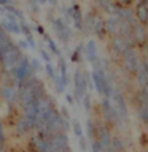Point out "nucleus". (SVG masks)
Instances as JSON below:
<instances>
[{
	"mask_svg": "<svg viewBox=\"0 0 148 152\" xmlns=\"http://www.w3.org/2000/svg\"><path fill=\"white\" fill-rule=\"evenodd\" d=\"M35 2H37L38 5H45V3L48 2V0H35Z\"/></svg>",
	"mask_w": 148,
	"mask_h": 152,
	"instance_id": "obj_40",
	"label": "nucleus"
},
{
	"mask_svg": "<svg viewBox=\"0 0 148 152\" xmlns=\"http://www.w3.org/2000/svg\"><path fill=\"white\" fill-rule=\"evenodd\" d=\"M137 2H138V3H142V2H143V0H137Z\"/></svg>",
	"mask_w": 148,
	"mask_h": 152,
	"instance_id": "obj_47",
	"label": "nucleus"
},
{
	"mask_svg": "<svg viewBox=\"0 0 148 152\" xmlns=\"http://www.w3.org/2000/svg\"><path fill=\"white\" fill-rule=\"evenodd\" d=\"M91 151L92 152H105V147L102 146V142L95 138V140L91 141Z\"/></svg>",
	"mask_w": 148,
	"mask_h": 152,
	"instance_id": "obj_25",
	"label": "nucleus"
},
{
	"mask_svg": "<svg viewBox=\"0 0 148 152\" xmlns=\"http://www.w3.org/2000/svg\"><path fill=\"white\" fill-rule=\"evenodd\" d=\"M110 147H112V149H115L116 152H123L124 149H126L124 141H123L119 136H113V138H112V144H110Z\"/></svg>",
	"mask_w": 148,
	"mask_h": 152,
	"instance_id": "obj_22",
	"label": "nucleus"
},
{
	"mask_svg": "<svg viewBox=\"0 0 148 152\" xmlns=\"http://www.w3.org/2000/svg\"><path fill=\"white\" fill-rule=\"evenodd\" d=\"M70 127H72V130H73V133H75V136L76 138H81V136H84L83 135V127H81V124H80V121L78 119H73V121L70 122Z\"/></svg>",
	"mask_w": 148,
	"mask_h": 152,
	"instance_id": "obj_23",
	"label": "nucleus"
},
{
	"mask_svg": "<svg viewBox=\"0 0 148 152\" xmlns=\"http://www.w3.org/2000/svg\"><path fill=\"white\" fill-rule=\"evenodd\" d=\"M19 46H21V51H22V49H27V48H29V43H27V41H19Z\"/></svg>",
	"mask_w": 148,
	"mask_h": 152,
	"instance_id": "obj_36",
	"label": "nucleus"
},
{
	"mask_svg": "<svg viewBox=\"0 0 148 152\" xmlns=\"http://www.w3.org/2000/svg\"><path fill=\"white\" fill-rule=\"evenodd\" d=\"M83 52L86 54V59L89 60V64L94 65V68L95 66H100L99 65V51H97V45H95L94 40H89L88 43H86Z\"/></svg>",
	"mask_w": 148,
	"mask_h": 152,
	"instance_id": "obj_11",
	"label": "nucleus"
},
{
	"mask_svg": "<svg viewBox=\"0 0 148 152\" xmlns=\"http://www.w3.org/2000/svg\"><path fill=\"white\" fill-rule=\"evenodd\" d=\"M45 70H46V73H48V76H50L51 79H54L56 76H57V75H56V70H54V66H53L51 64H46V65H45Z\"/></svg>",
	"mask_w": 148,
	"mask_h": 152,
	"instance_id": "obj_27",
	"label": "nucleus"
},
{
	"mask_svg": "<svg viewBox=\"0 0 148 152\" xmlns=\"http://www.w3.org/2000/svg\"><path fill=\"white\" fill-rule=\"evenodd\" d=\"M137 117L143 124H148V94L143 89L137 95Z\"/></svg>",
	"mask_w": 148,
	"mask_h": 152,
	"instance_id": "obj_9",
	"label": "nucleus"
},
{
	"mask_svg": "<svg viewBox=\"0 0 148 152\" xmlns=\"http://www.w3.org/2000/svg\"><path fill=\"white\" fill-rule=\"evenodd\" d=\"M29 62H30V66H32V70L35 71V73H37V71L41 68V65H40V60H38V59H30Z\"/></svg>",
	"mask_w": 148,
	"mask_h": 152,
	"instance_id": "obj_29",
	"label": "nucleus"
},
{
	"mask_svg": "<svg viewBox=\"0 0 148 152\" xmlns=\"http://www.w3.org/2000/svg\"><path fill=\"white\" fill-rule=\"evenodd\" d=\"M5 73H7V71L3 70V65H2V62H0V81L3 79V75H5Z\"/></svg>",
	"mask_w": 148,
	"mask_h": 152,
	"instance_id": "obj_39",
	"label": "nucleus"
},
{
	"mask_svg": "<svg viewBox=\"0 0 148 152\" xmlns=\"http://www.w3.org/2000/svg\"><path fill=\"white\" fill-rule=\"evenodd\" d=\"M135 18H137L138 22H147V18H148V3H145V2L138 3L137 11H135Z\"/></svg>",
	"mask_w": 148,
	"mask_h": 152,
	"instance_id": "obj_19",
	"label": "nucleus"
},
{
	"mask_svg": "<svg viewBox=\"0 0 148 152\" xmlns=\"http://www.w3.org/2000/svg\"><path fill=\"white\" fill-rule=\"evenodd\" d=\"M5 128H3V124L0 122V146H3V142H5Z\"/></svg>",
	"mask_w": 148,
	"mask_h": 152,
	"instance_id": "obj_32",
	"label": "nucleus"
},
{
	"mask_svg": "<svg viewBox=\"0 0 148 152\" xmlns=\"http://www.w3.org/2000/svg\"><path fill=\"white\" fill-rule=\"evenodd\" d=\"M132 37H134L135 45H143V43L148 40V32H147L145 26H142L140 22H137L135 26H132Z\"/></svg>",
	"mask_w": 148,
	"mask_h": 152,
	"instance_id": "obj_16",
	"label": "nucleus"
},
{
	"mask_svg": "<svg viewBox=\"0 0 148 152\" xmlns=\"http://www.w3.org/2000/svg\"><path fill=\"white\" fill-rule=\"evenodd\" d=\"M59 113H61V116L64 117V119H67V121H70V114H69V109H67L65 106H62V108L59 109Z\"/></svg>",
	"mask_w": 148,
	"mask_h": 152,
	"instance_id": "obj_31",
	"label": "nucleus"
},
{
	"mask_svg": "<svg viewBox=\"0 0 148 152\" xmlns=\"http://www.w3.org/2000/svg\"><path fill=\"white\" fill-rule=\"evenodd\" d=\"M121 60H123V68L131 75L135 73L138 65L142 64L140 54H138V51L135 49V48H129V49L121 56Z\"/></svg>",
	"mask_w": 148,
	"mask_h": 152,
	"instance_id": "obj_3",
	"label": "nucleus"
},
{
	"mask_svg": "<svg viewBox=\"0 0 148 152\" xmlns=\"http://www.w3.org/2000/svg\"><path fill=\"white\" fill-rule=\"evenodd\" d=\"M110 102L115 106V109L118 111V114L121 116V119H127L129 116V109H127V102H126V95H124L119 89L113 87V92L110 95Z\"/></svg>",
	"mask_w": 148,
	"mask_h": 152,
	"instance_id": "obj_4",
	"label": "nucleus"
},
{
	"mask_svg": "<svg viewBox=\"0 0 148 152\" xmlns=\"http://www.w3.org/2000/svg\"><path fill=\"white\" fill-rule=\"evenodd\" d=\"M147 24H148V18H147Z\"/></svg>",
	"mask_w": 148,
	"mask_h": 152,
	"instance_id": "obj_48",
	"label": "nucleus"
},
{
	"mask_svg": "<svg viewBox=\"0 0 148 152\" xmlns=\"http://www.w3.org/2000/svg\"><path fill=\"white\" fill-rule=\"evenodd\" d=\"M89 26H91V30H92L97 37H102L105 33V21L102 19V16H99V14H92V16H91Z\"/></svg>",
	"mask_w": 148,
	"mask_h": 152,
	"instance_id": "obj_15",
	"label": "nucleus"
},
{
	"mask_svg": "<svg viewBox=\"0 0 148 152\" xmlns=\"http://www.w3.org/2000/svg\"><path fill=\"white\" fill-rule=\"evenodd\" d=\"M40 56L43 57V60H45L46 64H51V56L48 54V51H46V49H40Z\"/></svg>",
	"mask_w": 148,
	"mask_h": 152,
	"instance_id": "obj_30",
	"label": "nucleus"
},
{
	"mask_svg": "<svg viewBox=\"0 0 148 152\" xmlns=\"http://www.w3.org/2000/svg\"><path fill=\"white\" fill-rule=\"evenodd\" d=\"M0 152H8V151H7V149H5V147L2 146V147H0Z\"/></svg>",
	"mask_w": 148,
	"mask_h": 152,
	"instance_id": "obj_41",
	"label": "nucleus"
},
{
	"mask_svg": "<svg viewBox=\"0 0 148 152\" xmlns=\"http://www.w3.org/2000/svg\"><path fill=\"white\" fill-rule=\"evenodd\" d=\"M81 51H83V48H81V46H78V48H76V49L73 51V54H72V60H73V62H80Z\"/></svg>",
	"mask_w": 148,
	"mask_h": 152,
	"instance_id": "obj_28",
	"label": "nucleus"
},
{
	"mask_svg": "<svg viewBox=\"0 0 148 152\" xmlns=\"http://www.w3.org/2000/svg\"><path fill=\"white\" fill-rule=\"evenodd\" d=\"M123 152H132V151H127V149H124V151H123Z\"/></svg>",
	"mask_w": 148,
	"mask_h": 152,
	"instance_id": "obj_46",
	"label": "nucleus"
},
{
	"mask_svg": "<svg viewBox=\"0 0 148 152\" xmlns=\"http://www.w3.org/2000/svg\"><path fill=\"white\" fill-rule=\"evenodd\" d=\"M73 97H75V102L76 103H81L84 94L88 92V81H86V76L84 73L76 70L75 75H73Z\"/></svg>",
	"mask_w": 148,
	"mask_h": 152,
	"instance_id": "obj_7",
	"label": "nucleus"
},
{
	"mask_svg": "<svg viewBox=\"0 0 148 152\" xmlns=\"http://www.w3.org/2000/svg\"><path fill=\"white\" fill-rule=\"evenodd\" d=\"M143 90H145V92H147V94H148V84H147V86H145V87H143Z\"/></svg>",
	"mask_w": 148,
	"mask_h": 152,
	"instance_id": "obj_44",
	"label": "nucleus"
},
{
	"mask_svg": "<svg viewBox=\"0 0 148 152\" xmlns=\"http://www.w3.org/2000/svg\"><path fill=\"white\" fill-rule=\"evenodd\" d=\"M119 26H121V18L118 14H110L108 19L105 21V32L110 33L112 37L119 35Z\"/></svg>",
	"mask_w": 148,
	"mask_h": 152,
	"instance_id": "obj_14",
	"label": "nucleus"
},
{
	"mask_svg": "<svg viewBox=\"0 0 148 152\" xmlns=\"http://www.w3.org/2000/svg\"><path fill=\"white\" fill-rule=\"evenodd\" d=\"M43 37H45V41L48 43V46H50L51 52H53V54H54V56H57V57H59V56H61V51H59V48L56 46V43L53 41L50 37H46V35H43Z\"/></svg>",
	"mask_w": 148,
	"mask_h": 152,
	"instance_id": "obj_24",
	"label": "nucleus"
},
{
	"mask_svg": "<svg viewBox=\"0 0 148 152\" xmlns=\"http://www.w3.org/2000/svg\"><path fill=\"white\" fill-rule=\"evenodd\" d=\"M51 144L54 149H57V147H67L69 146V135H67V132H56L53 133L51 138H50Z\"/></svg>",
	"mask_w": 148,
	"mask_h": 152,
	"instance_id": "obj_17",
	"label": "nucleus"
},
{
	"mask_svg": "<svg viewBox=\"0 0 148 152\" xmlns=\"http://www.w3.org/2000/svg\"><path fill=\"white\" fill-rule=\"evenodd\" d=\"M134 75H135V81H137V84L143 89V87H145V86L148 84V70H147L145 64H143V60H142V64L138 65V68H137V71H135Z\"/></svg>",
	"mask_w": 148,
	"mask_h": 152,
	"instance_id": "obj_18",
	"label": "nucleus"
},
{
	"mask_svg": "<svg viewBox=\"0 0 148 152\" xmlns=\"http://www.w3.org/2000/svg\"><path fill=\"white\" fill-rule=\"evenodd\" d=\"M67 102H69V104H75V97L72 94H67Z\"/></svg>",
	"mask_w": 148,
	"mask_h": 152,
	"instance_id": "obj_35",
	"label": "nucleus"
},
{
	"mask_svg": "<svg viewBox=\"0 0 148 152\" xmlns=\"http://www.w3.org/2000/svg\"><path fill=\"white\" fill-rule=\"evenodd\" d=\"M13 0H0V7H7V5H10Z\"/></svg>",
	"mask_w": 148,
	"mask_h": 152,
	"instance_id": "obj_38",
	"label": "nucleus"
},
{
	"mask_svg": "<svg viewBox=\"0 0 148 152\" xmlns=\"http://www.w3.org/2000/svg\"><path fill=\"white\" fill-rule=\"evenodd\" d=\"M86 132H88L91 141L97 138V127H95V124H94L92 119H88V122H86Z\"/></svg>",
	"mask_w": 148,
	"mask_h": 152,
	"instance_id": "obj_21",
	"label": "nucleus"
},
{
	"mask_svg": "<svg viewBox=\"0 0 148 152\" xmlns=\"http://www.w3.org/2000/svg\"><path fill=\"white\" fill-rule=\"evenodd\" d=\"M119 2H121V3H129L131 0H119Z\"/></svg>",
	"mask_w": 148,
	"mask_h": 152,
	"instance_id": "obj_42",
	"label": "nucleus"
},
{
	"mask_svg": "<svg viewBox=\"0 0 148 152\" xmlns=\"http://www.w3.org/2000/svg\"><path fill=\"white\" fill-rule=\"evenodd\" d=\"M145 130H147V133H148V124H145Z\"/></svg>",
	"mask_w": 148,
	"mask_h": 152,
	"instance_id": "obj_45",
	"label": "nucleus"
},
{
	"mask_svg": "<svg viewBox=\"0 0 148 152\" xmlns=\"http://www.w3.org/2000/svg\"><path fill=\"white\" fill-rule=\"evenodd\" d=\"M33 28H35V32H38L40 35H45V30H43V27H40V26H35Z\"/></svg>",
	"mask_w": 148,
	"mask_h": 152,
	"instance_id": "obj_37",
	"label": "nucleus"
},
{
	"mask_svg": "<svg viewBox=\"0 0 148 152\" xmlns=\"http://www.w3.org/2000/svg\"><path fill=\"white\" fill-rule=\"evenodd\" d=\"M100 108H102V114H104V119L107 124H121L123 122L121 116H119L118 111L115 109V106L112 104V102H110V98L104 97L102 103H100Z\"/></svg>",
	"mask_w": 148,
	"mask_h": 152,
	"instance_id": "obj_8",
	"label": "nucleus"
},
{
	"mask_svg": "<svg viewBox=\"0 0 148 152\" xmlns=\"http://www.w3.org/2000/svg\"><path fill=\"white\" fill-rule=\"evenodd\" d=\"M81 103H83V106H84V109L89 113V109H91V106H92V103H91V95L86 92L84 94V97H83V100H81Z\"/></svg>",
	"mask_w": 148,
	"mask_h": 152,
	"instance_id": "obj_26",
	"label": "nucleus"
},
{
	"mask_svg": "<svg viewBox=\"0 0 148 152\" xmlns=\"http://www.w3.org/2000/svg\"><path fill=\"white\" fill-rule=\"evenodd\" d=\"M78 142H80V147H81V151H86V140H84V136L78 138Z\"/></svg>",
	"mask_w": 148,
	"mask_h": 152,
	"instance_id": "obj_33",
	"label": "nucleus"
},
{
	"mask_svg": "<svg viewBox=\"0 0 148 152\" xmlns=\"http://www.w3.org/2000/svg\"><path fill=\"white\" fill-rule=\"evenodd\" d=\"M73 11H72V18H73V22H75V27L78 28V30H81L83 28V19H81V11H80V7L78 5H75Z\"/></svg>",
	"mask_w": 148,
	"mask_h": 152,
	"instance_id": "obj_20",
	"label": "nucleus"
},
{
	"mask_svg": "<svg viewBox=\"0 0 148 152\" xmlns=\"http://www.w3.org/2000/svg\"><path fill=\"white\" fill-rule=\"evenodd\" d=\"M147 152H148V151H147Z\"/></svg>",
	"mask_w": 148,
	"mask_h": 152,
	"instance_id": "obj_49",
	"label": "nucleus"
},
{
	"mask_svg": "<svg viewBox=\"0 0 148 152\" xmlns=\"http://www.w3.org/2000/svg\"><path fill=\"white\" fill-rule=\"evenodd\" d=\"M22 56H24L22 51L19 49L14 43H11L7 49L2 51V65H3V70L7 71V73H10V71L16 66L18 62L21 60Z\"/></svg>",
	"mask_w": 148,
	"mask_h": 152,
	"instance_id": "obj_2",
	"label": "nucleus"
},
{
	"mask_svg": "<svg viewBox=\"0 0 148 152\" xmlns=\"http://www.w3.org/2000/svg\"><path fill=\"white\" fill-rule=\"evenodd\" d=\"M112 138H113V135H112L107 124H99L97 125V140L102 142V146L105 149H108L110 144H112Z\"/></svg>",
	"mask_w": 148,
	"mask_h": 152,
	"instance_id": "obj_13",
	"label": "nucleus"
},
{
	"mask_svg": "<svg viewBox=\"0 0 148 152\" xmlns=\"http://www.w3.org/2000/svg\"><path fill=\"white\" fill-rule=\"evenodd\" d=\"M54 30L57 33V37L61 38V41H64V43H69L72 40V30H70V27L67 26V24L62 21V19H54Z\"/></svg>",
	"mask_w": 148,
	"mask_h": 152,
	"instance_id": "obj_10",
	"label": "nucleus"
},
{
	"mask_svg": "<svg viewBox=\"0 0 148 152\" xmlns=\"http://www.w3.org/2000/svg\"><path fill=\"white\" fill-rule=\"evenodd\" d=\"M14 130H16V133L19 136H26V135H29V133H32L35 128H33V122L30 121V119L21 116L16 121V127H14Z\"/></svg>",
	"mask_w": 148,
	"mask_h": 152,
	"instance_id": "obj_12",
	"label": "nucleus"
},
{
	"mask_svg": "<svg viewBox=\"0 0 148 152\" xmlns=\"http://www.w3.org/2000/svg\"><path fill=\"white\" fill-rule=\"evenodd\" d=\"M135 46V41H134V37L132 33L127 37H123V35H115L112 38V49L113 52H116L118 56H123L129 48H134Z\"/></svg>",
	"mask_w": 148,
	"mask_h": 152,
	"instance_id": "obj_6",
	"label": "nucleus"
},
{
	"mask_svg": "<svg viewBox=\"0 0 148 152\" xmlns=\"http://www.w3.org/2000/svg\"><path fill=\"white\" fill-rule=\"evenodd\" d=\"M0 97L8 106L18 103V87L13 84V79H5L0 86Z\"/></svg>",
	"mask_w": 148,
	"mask_h": 152,
	"instance_id": "obj_5",
	"label": "nucleus"
},
{
	"mask_svg": "<svg viewBox=\"0 0 148 152\" xmlns=\"http://www.w3.org/2000/svg\"><path fill=\"white\" fill-rule=\"evenodd\" d=\"M10 75H11L13 84L16 86V87L21 83H24V81H27V79H30L32 76H35V71L32 70L30 62H29L27 56H22L21 57V60L16 64V66L10 71Z\"/></svg>",
	"mask_w": 148,
	"mask_h": 152,
	"instance_id": "obj_1",
	"label": "nucleus"
},
{
	"mask_svg": "<svg viewBox=\"0 0 148 152\" xmlns=\"http://www.w3.org/2000/svg\"><path fill=\"white\" fill-rule=\"evenodd\" d=\"M143 64H145V66H147V70H148V59H147V60H143Z\"/></svg>",
	"mask_w": 148,
	"mask_h": 152,
	"instance_id": "obj_43",
	"label": "nucleus"
},
{
	"mask_svg": "<svg viewBox=\"0 0 148 152\" xmlns=\"http://www.w3.org/2000/svg\"><path fill=\"white\" fill-rule=\"evenodd\" d=\"M54 152H72V149L69 146L67 147H57V149H54Z\"/></svg>",
	"mask_w": 148,
	"mask_h": 152,
	"instance_id": "obj_34",
	"label": "nucleus"
}]
</instances>
